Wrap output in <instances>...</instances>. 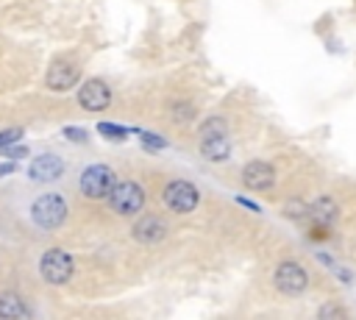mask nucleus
<instances>
[{
  "label": "nucleus",
  "mask_w": 356,
  "mask_h": 320,
  "mask_svg": "<svg viewBox=\"0 0 356 320\" xmlns=\"http://www.w3.org/2000/svg\"><path fill=\"white\" fill-rule=\"evenodd\" d=\"M200 153L209 161H225L231 156V142H228V125L222 117H211L200 128Z\"/></svg>",
  "instance_id": "f257e3e1"
},
{
  "label": "nucleus",
  "mask_w": 356,
  "mask_h": 320,
  "mask_svg": "<svg viewBox=\"0 0 356 320\" xmlns=\"http://www.w3.org/2000/svg\"><path fill=\"white\" fill-rule=\"evenodd\" d=\"M108 206L120 217H134L145 206V189L136 181H117L108 192Z\"/></svg>",
  "instance_id": "f03ea898"
},
{
  "label": "nucleus",
  "mask_w": 356,
  "mask_h": 320,
  "mask_svg": "<svg viewBox=\"0 0 356 320\" xmlns=\"http://www.w3.org/2000/svg\"><path fill=\"white\" fill-rule=\"evenodd\" d=\"M114 184H117V175H114V170H111L108 164H92V167H86L83 175H81V192H83V198H89V200H103V198H108V192H111Z\"/></svg>",
  "instance_id": "7ed1b4c3"
},
{
  "label": "nucleus",
  "mask_w": 356,
  "mask_h": 320,
  "mask_svg": "<svg viewBox=\"0 0 356 320\" xmlns=\"http://www.w3.org/2000/svg\"><path fill=\"white\" fill-rule=\"evenodd\" d=\"M31 217L39 228L50 231V228H58L67 217V200L61 195H42L33 200L31 206Z\"/></svg>",
  "instance_id": "20e7f679"
},
{
  "label": "nucleus",
  "mask_w": 356,
  "mask_h": 320,
  "mask_svg": "<svg viewBox=\"0 0 356 320\" xmlns=\"http://www.w3.org/2000/svg\"><path fill=\"white\" fill-rule=\"evenodd\" d=\"M72 270H75L72 256H70L67 250H61V248L44 250V256H42V262H39V275H42L47 284H53V287L67 284L70 275H72Z\"/></svg>",
  "instance_id": "39448f33"
},
{
  "label": "nucleus",
  "mask_w": 356,
  "mask_h": 320,
  "mask_svg": "<svg viewBox=\"0 0 356 320\" xmlns=\"http://www.w3.org/2000/svg\"><path fill=\"white\" fill-rule=\"evenodd\" d=\"M161 198H164L167 209H172L175 214H189V211L197 209V203H200V192H197V186H195L192 181H184V178L170 181V184L164 186Z\"/></svg>",
  "instance_id": "423d86ee"
},
{
  "label": "nucleus",
  "mask_w": 356,
  "mask_h": 320,
  "mask_svg": "<svg viewBox=\"0 0 356 320\" xmlns=\"http://www.w3.org/2000/svg\"><path fill=\"white\" fill-rule=\"evenodd\" d=\"M273 281L281 295H300L309 287V273L298 262H281L273 273Z\"/></svg>",
  "instance_id": "0eeeda50"
},
{
  "label": "nucleus",
  "mask_w": 356,
  "mask_h": 320,
  "mask_svg": "<svg viewBox=\"0 0 356 320\" xmlns=\"http://www.w3.org/2000/svg\"><path fill=\"white\" fill-rule=\"evenodd\" d=\"M78 103H81L83 111H103V109H108V103H111V89H108V83L100 81V78L86 81V83L78 89Z\"/></svg>",
  "instance_id": "6e6552de"
},
{
  "label": "nucleus",
  "mask_w": 356,
  "mask_h": 320,
  "mask_svg": "<svg viewBox=\"0 0 356 320\" xmlns=\"http://www.w3.org/2000/svg\"><path fill=\"white\" fill-rule=\"evenodd\" d=\"M78 67L72 64V61H67V58H56L53 64H50V70H47V75H44V83L53 89V92H67V89H72L75 83H78Z\"/></svg>",
  "instance_id": "1a4fd4ad"
},
{
  "label": "nucleus",
  "mask_w": 356,
  "mask_h": 320,
  "mask_svg": "<svg viewBox=\"0 0 356 320\" xmlns=\"http://www.w3.org/2000/svg\"><path fill=\"white\" fill-rule=\"evenodd\" d=\"M61 173H64V161H61L56 153H42V156H36V159L31 161V167H28L31 181H39V184L56 181Z\"/></svg>",
  "instance_id": "9d476101"
},
{
  "label": "nucleus",
  "mask_w": 356,
  "mask_h": 320,
  "mask_svg": "<svg viewBox=\"0 0 356 320\" xmlns=\"http://www.w3.org/2000/svg\"><path fill=\"white\" fill-rule=\"evenodd\" d=\"M242 184L248 189H270L275 184V170L267 161H250L242 170Z\"/></svg>",
  "instance_id": "9b49d317"
},
{
  "label": "nucleus",
  "mask_w": 356,
  "mask_h": 320,
  "mask_svg": "<svg viewBox=\"0 0 356 320\" xmlns=\"http://www.w3.org/2000/svg\"><path fill=\"white\" fill-rule=\"evenodd\" d=\"M131 234H134V239H136V242H142V245H150V242H159V239H164V234H167V225H164V220H161V217H156V214H145L142 220H136V223H134Z\"/></svg>",
  "instance_id": "f8f14e48"
},
{
  "label": "nucleus",
  "mask_w": 356,
  "mask_h": 320,
  "mask_svg": "<svg viewBox=\"0 0 356 320\" xmlns=\"http://www.w3.org/2000/svg\"><path fill=\"white\" fill-rule=\"evenodd\" d=\"M309 220H314V225H334L339 220V206L331 198H317L314 203H309Z\"/></svg>",
  "instance_id": "ddd939ff"
},
{
  "label": "nucleus",
  "mask_w": 356,
  "mask_h": 320,
  "mask_svg": "<svg viewBox=\"0 0 356 320\" xmlns=\"http://www.w3.org/2000/svg\"><path fill=\"white\" fill-rule=\"evenodd\" d=\"M0 317H31V309L17 292H0Z\"/></svg>",
  "instance_id": "4468645a"
},
{
  "label": "nucleus",
  "mask_w": 356,
  "mask_h": 320,
  "mask_svg": "<svg viewBox=\"0 0 356 320\" xmlns=\"http://www.w3.org/2000/svg\"><path fill=\"white\" fill-rule=\"evenodd\" d=\"M97 134H103V136L111 139V142H125L128 128H122V125H111V122H97Z\"/></svg>",
  "instance_id": "2eb2a0df"
},
{
  "label": "nucleus",
  "mask_w": 356,
  "mask_h": 320,
  "mask_svg": "<svg viewBox=\"0 0 356 320\" xmlns=\"http://www.w3.org/2000/svg\"><path fill=\"white\" fill-rule=\"evenodd\" d=\"M286 214L295 220H309V203L303 200H286Z\"/></svg>",
  "instance_id": "dca6fc26"
},
{
  "label": "nucleus",
  "mask_w": 356,
  "mask_h": 320,
  "mask_svg": "<svg viewBox=\"0 0 356 320\" xmlns=\"http://www.w3.org/2000/svg\"><path fill=\"white\" fill-rule=\"evenodd\" d=\"M136 134H139L142 145H147L150 150H164V147H167V142H164L159 134H150V131H136Z\"/></svg>",
  "instance_id": "f3484780"
},
{
  "label": "nucleus",
  "mask_w": 356,
  "mask_h": 320,
  "mask_svg": "<svg viewBox=\"0 0 356 320\" xmlns=\"http://www.w3.org/2000/svg\"><path fill=\"white\" fill-rule=\"evenodd\" d=\"M0 153L17 161V159H25V156H28V147H25V145H17V142H11V145H6V147H0Z\"/></svg>",
  "instance_id": "a211bd4d"
},
{
  "label": "nucleus",
  "mask_w": 356,
  "mask_h": 320,
  "mask_svg": "<svg viewBox=\"0 0 356 320\" xmlns=\"http://www.w3.org/2000/svg\"><path fill=\"white\" fill-rule=\"evenodd\" d=\"M19 139H22V128H6V131H0V147H6L11 142H19Z\"/></svg>",
  "instance_id": "6ab92c4d"
},
{
  "label": "nucleus",
  "mask_w": 356,
  "mask_h": 320,
  "mask_svg": "<svg viewBox=\"0 0 356 320\" xmlns=\"http://www.w3.org/2000/svg\"><path fill=\"white\" fill-rule=\"evenodd\" d=\"M317 314H320V317H345L348 312H345L342 306H337V303H325V306H320Z\"/></svg>",
  "instance_id": "aec40b11"
},
{
  "label": "nucleus",
  "mask_w": 356,
  "mask_h": 320,
  "mask_svg": "<svg viewBox=\"0 0 356 320\" xmlns=\"http://www.w3.org/2000/svg\"><path fill=\"white\" fill-rule=\"evenodd\" d=\"M64 136H67V139H72V142H78V145H83V142L89 139L83 128H72V125H70V128H64Z\"/></svg>",
  "instance_id": "412c9836"
},
{
  "label": "nucleus",
  "mask_w": 356,
  "mask_h": 320,
  "mask_svg": "<svg viewBox=\"0 0 356 320\" xmlns=\"http://www.w3.org/2000/svg\"><path fill=\"white\" fill-rule=\"evenodd\" d=\"M192 114H195V109H192L189 103H178V106H175V120H178V122H184V120H189Z\"/></svg>",
  "instance_id": "4be33fe9"
},
{
  "label": "nucleus",
  "mask_w": 356,
  "mask_h": 320,
  "mask_svg": "<svg viewBox=\"0 0 356 320\" xmlns=\"http://www.w3.org/2000/svg\"><path fill=\"white\" fill-rule=\"evenodd\" d=\"M14 170H17L14 159H11V161H3V164H0V178H3V175H8V173H14Z\"/></svg>",
  "instance_id": "5701e85b"
},
{
  "label": "nucleus",
  "mask_w": 356,
  "mask_h": 320,
  "mask_svg": "<svg viewBox=\"0 0 356 320\" xmlns=\"http://www.w3.org/2000/svg\"><path fill=\"white\" fill-rule=\"evenodd\" d=\"M236 203H242V206H245V209H250V211H261V209H259L253 200H248V198H242V195L236 198Z\"/></svg>",
  "instance_id": "b1692460"
}]
</instances>
